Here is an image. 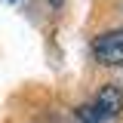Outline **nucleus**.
I'll list each match as a JSON object with an SVG mask.
<instances>
[{
    "label": "nucleus",
    "instance_id": "obj_4",
    "mask_svg": "<svg viewBox=\"0 0 123 123\" xmlns=\"http://www.w3.org/2000/svg\"><path fill=\"white\" fill-rule=\"evenodd\" d=\"M49 3H52V6H62V0H49Z\"/></svg>",
    "mask_w": 123,
    "mask_h": 123
},
{
    "label": "nucleus",
    "instance_id": "obj_2",
    "mask_svg": "<svg viewBox=\"0 0 123 123\" xmlns=\"http://www.w3.org/2000/svg\"><path fill=\"white\" fill-rule=\"evenodd\" d=\"M92 111L98 114V120H114V117H120L123 111V86L117 83H105L98 95H95V102H92Z\"/></svg>",
    "mask_w": 123,
    "mask_h": 123
},
{
    "label": "nucleus",
    "instance_id": "obj_3",
    "mask_svg": "<svg viewBox=\"0 0 123 123\" xmlns=\"http://www.w3.org/2000/svg\"><path fill=\"white\" fill-rule=\"evenodd\" d=\"M77 123H102V120L92 111V105H83V108H77Z\"/></svg>",
    "mask_w": 123,
    "mask_h": 123
},
{
    "label": "nucleus",
    "instance_id": "obj_1",
    "mask_svg": "<svg viewBox=\"0 0 123 123\" xmlns=\"http://www.w3.org/2000/svg\"><path fill=\"white\" fill-rule=\"evenodd\" d=\"M92 55L98 65H123V28H114L92 40Z\"/></svg>",
    "mask_w": 123,
    "mask_h": 123
},
{
    "label": "nucleus",
    "instance_id": "obj_5",
    "mask_svg": "<svg viewBox=\"0 0 123 123\" xmlns=\"http://www.w3.org/2000/svg\"><path fill=\"white\" fill-rule=\"evenodd\" d=\"M9 3H12V0H9Z\"/></svg>",
    "mask_w": 123,
    "mask_h": 123
}]
</instances>
